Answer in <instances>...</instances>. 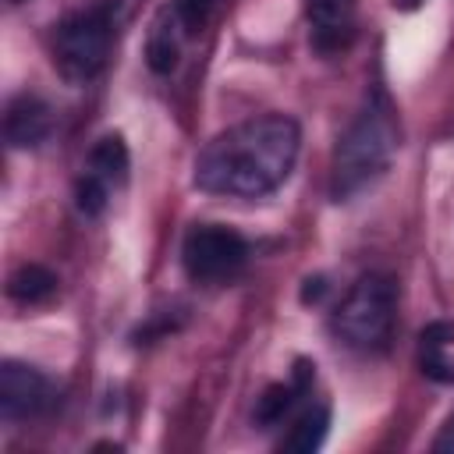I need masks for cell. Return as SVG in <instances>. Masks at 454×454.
<instances>
[{"label": "cell", "mask_w": 454, "mask_h": 454, "mask_svg": "<svg viewBox=\"0 0 454 454\" xmlns=\"http://www.w3.org/2000/svg\"><path fill=\"white\" fill-rule=\"evenodd\" d=\"M394 153H397V117L387 92L376 89L333 149V163H330L333 202H348L351 195L369 188L390 167Z\"/></svg>", "instance_id": "7a4b0ae2"}, {"label": "cell", "mask_w": 454, "mask_h": 454, "mask_svg": "<svg viewBox=\"0 0 454 454\" xmlns=\"http://www.w3.org/2000/svg\"><path fill=\"white\" fill-rule=\"evenodd\" d=\"M117 11H121L117 0H99L92 7L67 14L57 25L53 64L67 82H74V85L92 82L106 67V57H110V46L117 35Z\"/></svg>", "instance_id": "277c9868"}, {"label": "cell", "mask_w": 454, "mask_h": 454, "mask_svg": "<svg viewBox=\"0 0 454 454\" xmlns=\"http://www.w3.org/2000/svg\"><path fill=\"white\" fill-rule=\"evenodd\" d=\"M330 433V408L326 404H309L298 411V419L291 422V433L280 440V450H298V454H312L323 447Z\"/></svg>", "instance_id": "7c38bea8"}, {"label": "cell", "mask_w": 454, "mask_h": 454, "mask_svg": "<svg viewBox=\"0 0 454 454\" xmlns=\"http://www.w3.org/2000/svg\"><path fill=\"white\" fill-rule=\"evenodd\" d=\"M305 18L319 53H337L355 35V0H305Z\"/></svg>", "instance_id": "ba28073f"}, {"label": "cell", "mask_w": 454, "mask_h": 454, "mask_svg": "<svg viewBox=\"0 0 454 454\" xmlns=\"http://www.w3.org/2000/svg\"><path fill=\"white\" fill-rule=\"evenodd\" d=\"M454 340V323L436 319L419 333V365L433 383H454V362L447 358V348Z\"/></svg>", "instance_id": "30bf717a"}, {"label": "cell", "mask_w": 454, "mask_h": 454, "mask_svg": "<svg viewBox=\"0 0 454 454\" xmlns=\"http://www.w3.org/2000/svg\"><path fill=\"white\" fill-rule=\"evenodd\" d=\"M53 131V110L35 92H21L4 110V138L11 149H35Z\"/></svg>", "instance_id": "52a82bcc"}, {"label": "cell", "mask_w": 454, "mask_h": 454, "mask_svg": "<svg viewBox=\"0 0 454 454\" xmlns=\"http://www.w3.org/2000/svg\"><path fill=\"white\" fill-rule=\"evenodd\" d=\"M323 294H326V280L323 277H309L305 287H301V301L309 305V301H319Z\"/></svg>", "instance_id": "e0dca14e"}, {"label": "cell", "mask_w": 454, "mask_h": 454, "mask_svg": "<svg viewBox=\"0 0 454 454\" xmlns=\"http://www.w3.org/2000/svg\"><path fill=\"white\" fill-rule=\"evenodd\" d=\"M128 145L121 135H103L92 149H89V160H85V170L96 174L99 181H106L110 188L124 184L128 181Z\"/></svg>", "instance_id": "4fadbf2b"}, {"label": "cell", "mask_w": 454, "mask_h": 454, "mask_svg": "<svg viewBox=\"0 0 454 454\" xmlns=\"http://www.w3.org/2000/svg\"><path fill=\"white\" fill-rule=\"evenodd\" d=\"M301 128L287 114L248 117L202 145L195 156V188L231 199H262L277 192L298 160Z\"/></svg>", "instance_id": "6da1fadb"}, {"label": "cell", "mask_w": 454, "mask_h": 454, "mask_svg": "<svg viewBox=\"0 0 454 454\" xmlns=\"http://www.w3.org/2000/svg\"><path fill=\"white\" fill-rule=\"evenodd\" d=\"M436 450H454V415H450V422L443 426V433L436 436V443H433Z\"/></svg>", "instance_id": "ac0fdd59"}, {"label": "cell", "mask_w": 454, "mask_h": 454, "mask_svg": "<svg viewBox=\"0 0 454 454\" xmlns=\"http://www.w3.org/2000/svg\"><path fill=\"white\" fill-rule=\"evenodd\" d=\"M312 369H316V365L298 362V365H294L291 383H273V387H266V390H262V397L255 401V422H259L262 429L280 426V422L294 411L298 397H305V394H309V387H312V376H316Z\"/></svg>", "instance_id": "9c48e42d"}, {"label": "cell", "mask_w": 454, "mask_h": 454, "mask_svg": "<svg viewBox=\"0 0 454 454\" xmlns=\"http://www.w3.org/2000/svg\"><path fill=\"white\" fill-rule=\"evenodd\" d=\"M181 43H184V39L156 18V25H153V32H149V43H145V64H149V71H156V74H170V71L177 67Z\"/></svg>", "instance_id": "9a60e30c"}, {"label": "cell", "mask_w": 454, "mask_h": 454, "mask_svg": "<svg viewBox=\"0 0 454 454\" xmlns=\"http://www.w3.org/2000/svg\"><path fill=\"white\" fill-rule=\"evenodd\" d=\"M57 404V387L46 372L7 358L0 365V415L7 422L18 419H35Z\"/></svg>", "instance_id": "8992f818"}, {"label": "cell", "mask_w": 454, "mask_h": 454, "mask_svg": "<svg viewBox=\"0 0 454 454\" xmlns=\"http://www.w3.org/2000/svg\"><path fill=\"white\" fill-rule=\"evenodd\" d=\"M57 294V273H50L39 262H25L7 277V298L18 305H43Z\"/></svg>", "instance_id": "8fae6325"}, {"label": "cell", "mask_w": 454, "mask_h": 454, "mask_svg": "<svg viewBox=\"0 0 454 454\" xmlns=\"http://www.w3.org/2000/svg\"><path fill=\"white\" fill-rule=\"evenodd\" d=\"M394 4V11H419L426 0H390Z\"/></svg>", "instance_id": "d6986e66"}, {"label": "cell", "mask_w": 454, "mask_h": 454, "mask_svg": "<svg viewBox=\"0 0 454 454\" xmlns=\"http://www.w3.org/2000/svg\"><path fill=\"white\" fill-rule=\"evenodd\" d=\"M220 4L223 0H170L160 11V21L167 28H174L181 39H192V35H199L213 21V14L220 11Z\"/></svg>", "instance_id": "5bb4252c"}, {"label": "cell", "mask_w": 454, "mask_h": 454, "mask_svg": "<svg viewBox=\"0 0 454 454\" xmlns=\"http://www.w3.org/2000/svg\"><path fill=\"white\" fill-rule=\"evenodd\" d=\"M106 202H110V184L85 170V174L78 177V184H74V206H78V213L99 216V213L106 209Z\"/></svg>", "instance_id": "2e32d148"}, {"label": "cell", "mask_w": 454, "mask_h": 454, "mask_svg": "<svg viewBox=\"0 0 454 454\" xmlns=\"http://www.w3.org/2000/svg\"><path fill=\"white\" fill-rule=\"evenodd\" d=\"M397 319V284L387 273H362L344 301L333 309V333L344 348L362 355H380L390 348Z\"/></svg>", "instance_id": "3957f363"}, {"label": "cell", "mask_w": 454, "mask_h": 454, "mask_svg": "<svg viewBox=\"0 0 454 454\" xmlns=\"http://www.w3.org/2000/svg\"><path fill=\"white\" fill-rule=\"evenodd\" d=\"M7 4H25V0H7Z\"/></svg>", "instance_id": "ffe728a7"}, {"label": "cell", "mask_w": 454, "mask_h": 454, "mask_svg": "<svg viewBox=\"0 0 454 454\" xmlns=\"http://www.w3.org/2000/svg\"><path fill=\"white\" fill-rule=\"evenodd\" d=\"M184 273L195 284H231L248 262V241L223 223H195L181 241Z\"/></svg>", "instance_id": "5b68a950"}]
</instances>
